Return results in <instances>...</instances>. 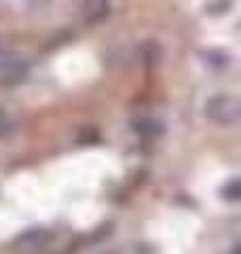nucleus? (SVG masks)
Wrapping results in <instances>:
<instances>
[{"instance_id":"4","label":"nucleus","mask_w":241,"mask_h":254,"mask_svg":"<svg viewBox=\"0 0 241 254\" xmlns=\"http://www.w3.org/2000/svg\"><path fill=\"white\" fill-rule=\"evenodd\" d=\"M110 15V0H85L83 17L87 23H100Z\"/></svg>"},{"instance_id":"5","label":"nucleus","mask_w":241,"mask_h":254,"mask_svg":"<svg viewBox=\"0 0 241 254\" xmlns=\"http://www.w3.org/2000/svg\"><path fill=\"white\" fill-rule=\"evenodd\" d=\"M131 127H133V131L138 133L140 138H148V140L161 136V131H163L161 123L152 121V119H135V121L131 123Z\"/></svg>"},{"instance_id":"3","label":"nucleus","mask_w":241,"mask_h":254,"mask_svg":"<svg viewBox=\"0 0 241 254\" xmlns=\"http://www.w3.org/2000/svg\"><path fill=\"white\" fill-rule=\"evenodd\" d=\"M47 242H49V233H47L45 229H30V231H26L23 235L17 237L15 246H17L19 252L32 254V252H38Z\"/></svg>"},{"instance_id":"2","label":"nucleus","mask_w":241,"mask_h":254,"mask_svg":"<svg viewBox=\"0 0 241 254\" xmlns=\"http://www.w3.org/2000/svg\"><path fill=\"white\" fill-rule=\"evenodd\" d=\"M28 76V64L17 55L0 58V83L2 85H19Z\"/></svg>"},{"instance_id":"6","label":"nucleus","mask_w":241,"mask_h":254,"mask_svg":"<svg viewBox=\"0 0 241 254\" xmlns=\"http://www.w3.org/2000/svg\"><path fill=\"white\" fill-rule=\"evenodd\" d=\"M222 197L227 201H239L241 199V180L239 178H231L227 185L222 187Z\"/></svg>"},{"instance_id":"8","label":"nucleus","mask_w":241,"mask_h":254,"mask_svg":"<svg viewBox=\"0 0 241 254\" xmlns=\"http://www.w3.org/2000/svg\"><path fill=\"white\" fill-rule=\"evenodd\" d=\"M231 254H241V246H235V248H233V252Z\"/></svg>"},{"instance_id":"7","label":"nucleus","mask_w":241,"mask_h":254,"mask_svg":"<svg viewBox=\"0 0 241 254\" xmlns=\"http://www.w3.org/2000/svg\"><path fill=\"white\" fill-rule=\"evenodd\" d=\"M17 129V125H15V121L4 113V110H0V140L9 138L11 133Z\"/></svg>"},{"instance_id":"1","label":"nucleus","mask_w":241,"mask_h":254,"mask_svg":"<svg viewBox=\"0 0 241 254\" xmlns=\"http://www.w3.org/2000/svg\"><path fill=\"white\" fill-rule=\"evenodd\" d=\"M205 117L216 123L233 125V123H237L241 117V104L235 95H227V93L214 95L205 104Z\"/></svg>"}]
</instances>
